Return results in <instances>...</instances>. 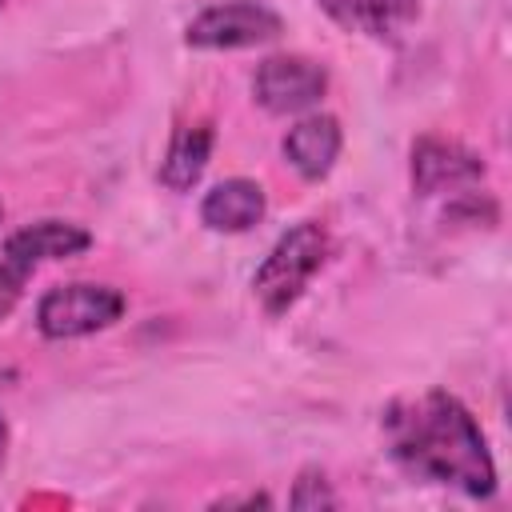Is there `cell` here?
<instances>
[{
	"mask_svg": "<svg viewBox=\"0 0 512 512\" xmlns=\"http://www.w3.org/2000/svg\"><path fill=\"white\" fill-rule=\"evenodd\" d=\"M4 452H8V424L0 416V468H4Z\"/></svg>",
	"mask_w": 512,
	"mask_h": 512,
	"instance_id": "cell-14",
	"label": "cell"
},
{
	"mask_svg": "<svg viewBox=\"0 0 512 512\" xmlns=\"http://www.w3.org/2000/svg\"><path fill=\"white\" fill-rule=\"evenodd\" d=\"M212 124L208 120H196V124H180L168 140V152L160 160V184L172 188V192H188L204 168H208V156H212Z\"/></svg>",
	"mask_w": 512,
	"mask_h": 512,
	"instance_id": "cell-10",
	"label": "cell"
},
{
	"mask_svg": "<svg viewBox=\"0 0 512 512\" xmlns=\"http://www.w3.org/2000/svg\"><path fill=\"white\" fill-rule=\"evenodd\" d=\"M328 88L324 64L308 56H268L252 76V96L272 116H292L312 108Z\"/></svg>",
	"mask_w": 512,
	"mask_h": 512,
	"instance_id": "cell-5",
	"label": "cell"
},
{
	"mask_svg": "<svg viewBox=\"0 0 512 512\" xmlns=\"http://www.w3.org/2000/svg\"><path fill=\"white\" fill-rule=\"evenodd\" d=\"M288 504H292V508H336L340 500H336L332 484L324 480V472L304 468L300 480H296V488H292V496H288Z\"/></svg>",
	"mask_w": 512,
	"mask_h": 512,
	"instance_id": "cell-12",
	"label": "cell"
},
{
	"mask_svg": "<svg viewBox=\"0 0 512 512\" xmlns=\"http://www.w3.org/2000/svg\"><path fill=\"white\" fill-rule=\"evenodd\" d=\"M92 244V232L72 224V220H36L20 232H12L4 240V256L12 264H24L28 272L44 260H64V256H76Z\"/></svg>",
	"mask_w": 512,
	"mask_h": 512,
	"instance_id": "cell-9",
	"label": "cell"
},
{
	"mask_svg": "<svg viewBox=\"0 0 512 512\" xmlns=\"http://www.w3.org/2000/svg\"><path fill=\"white\" fill-rule=\"evenodd\" d=\"M324 256H328V232L316 220H300L296 228H288L252 276V292H256L260 308L268 316L288 312L300 300V292L308 288V280L320 272Z\"/></svg>",
	"mask_w": 512,
	"mask_h": 512,
	"instance_id": "cell-2",
	"label": "cell"
},
{
	"mask_svg": "<svg viewBox=\"0 0 512 512\" xmlns=\"http://www.w3.org/2000/svg\"><path fill=\"white\" fill-rule=\"evenodd\" d=\"M384 436L392 460L432 484L460 488L464 496L488 500L496 492V464L476 416L452 392H424L416 400H396L384 412Z\"/></svg>",
	"mask_w": 512,
	"mask_h": 512,
	"instance_id": "cell-1",
	"label": "cell"
},
{
	"mask_svg": "<svg viewBox=\"0 0 512 512\" xmlns=\"http://www.w3.org/2000/svg\"><path fill=\"white\" fill-rule=\"evenodd\" d=\"M340 28L364 36H392L416 20L420 0H316Z\"/></svg>",
	"mask_w": 512,
	"mask_h": 512,
	"instance_id": "cell-11",
	"label": "cell"
},
{
	"mask_svg": "<svg viewBox=\"0 0 512 512\" xmlns=\"http://www.w3.org/2000/svg\"><path fill=\"white\" fill-rule=\"evenodd\" d=\"M124 316V292L112 284H56L36 304V328L48 340H76L100 332Z\"/></svg>",
	"mask_w": 512,
	"mask_h": 512,
	"instance_id": "cell-3",
	"label": "cell"
},
{
	"mask_svg": "<svg viewBox=\"0 0 512 512\" xmlns=\"http://www.w3.org/2000/svg\"><path fill=\"white\" fill-rule=\"evenodd\" d=\"M0 4H4V0H0Z\"/></svg>",
	"mask_w": 512,
	"mask_h": 512,
	"instance_id": "cell-16",
	"label": "cell"
},
{
	"mask_svg": "<svg viewBox=\"0 0 512 512\" xmlns=\"http://www.w3.org/2000/svg\"><path fill=\"white\" fill-rule=\"evenodd\" d=\"M0 216H4V208H0Z\"/></svg>",
	"mask_w": 512,
	"mask_h": 512,
	"instance_id": "cell-15",
	"label": "cell"
},
{
	"mask_svg": "<svg viewBox=\"0 0 512 512\" xmlns=\"http://www.w3.org/2000/svg\"><path fill=\"white\" fill-rule=\"evenodd\" d=\"M264 212H268L264 188L256 180H244V176L220 180L200 200V220L212 232H248L264 220Z\"/></svg>",
	"mask_w": 512,
	"mask_h": 512,
	"instance_id": "cell-8",
	"label": "cell"
},
{
	"mask_svg": "<svg viewBox=\"0 0 512 512\" xmlns=\"http://www.w3.org/2000/svg\"><path fill=\"white\" fill-rule=\"evenodd\" d=\"M484 180V164L476 152L460 148L456 140H436L424 136L412 148V188L420 196H468V188H476Z\"/></svg>",
	"mask_w": 512,
	"mask_h": 512,
	"instance_id": "cell-6",
	"label": "cell"
},
{
	"mask_svg": "<svg viewBox=\"0 0 512 512\" xmlns=\"http://www.w3.org/2000/svg\"><path fill=\"white\" fill-rule=\"evenodd\" d=\"M24 284H28V268H24V264L4 260V264H0V320L20 304Z\"/></svg>",
	"mask_w": 512,
	"mask_h": 512,
	"instance_id": "cell-13",
	"label": "cell"
},
{
	"mask_svg": "<svg viewBox=\"0 0 512 512\" xmlns=\"http://www.w3.org/2000/svg\"><path fill=\"white\" fill-rule=\"evenodd\" d=\"M340 144H344V132H340V120L328 116V112H312L304 120H296L284 136V156L288 164L304 176V180H324L340 156Z\"/></svg>",
	"mask_w": 512,
	"mask_h": 512,
	"instance_id": "cell-7",
	"label": "cell"
},
{
	"mask_svg": "<svg viewBox=\"0 0 512 512\" xmlns=\"http://www.w3.org/2000/svg\"><path fill=\"white\" fill-rule=\"evenodd\" d=\"M284 32V20L260 4V0H224L204 8L188 28H184V44L188 48H252V44H268Z\"/></svg>",
	"mask_w": 512,
	"mask_h": 512,
	"instance_id": "cell-4",
	"label": "cell"
}]
</instances>
